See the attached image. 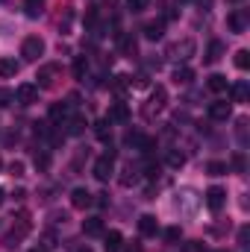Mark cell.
<instances>
[{
  "label": "cell",
  "instance_id": "1",
  "mask_svg": "<svg viewBox=\"0 0 250 252\" xmlns=\"http://www.w3.org/2000/svg\"><path fill=\"white\" fill-rule=\"evenodd\" d=\"M44 50H47V44H44L42 35H27L24 44H21V56H24V62H39V59L44 56Z\"/></svg>",
  "mask_w": 250,
  "mask_h": 252
},
{
  "label": "cell",
  "instance_id": "2",
  "mask_svg": "<svg viewBox=\"0 0 250 252\" xmlns=\"http://www.w3.org/2000/svg\"><path fill=\"white\" fill-rule=\"evenodd\" d=\"M91 173H94V179H97V182H109V179H112V173H115V153L100 156V158L94 161Z\"/></svg>",
  "mask_w": 250,
  "mask_h": 252
},
{
  "label": "cell",
  "instance_id": "3",
  "mask_svg": "<svg viewBox=\"0 0 250 252\" xmlns=\"http://www.w3.org/2000/svg\"><path fill=\"white\" fill-rule=\"evenodd\" d=\"M165 106H168V91H165L162 85H156V88L150 91V100H147V106H144V115L153 118V115H159Z\"/></svg>",
  "mask_w": 250,
  "mask_h": 252
},
{
  "label": "cell",
  "instance_id": "4",
  "mask_svg": "<svg viewBox=\"0 0 250 252\" xmlns=\"http://www.w3.org/2000/svg\"><path fill=\"white\" fill-rule=\"evenodd\" d=\"M15 103H21V106H33V103H39V85H33V82L18 85V91H15Z\"/></svg>",
  "mask_w": 250,
  "mask_h": 252
},
{
  "label": "cell",
  "instance_id": "5",
  "mask_svg": "<svg viewBox=\"0 0 250 252\" xmlns=\"http://www.w3.org/2000/svg\"><path fill=\"white\" fill-rule=\"evenodd\" d=\"M194 53H197V44H194V38H183V41H177V44L171 47V56H174L177 62H188Z\"/></svg>",
  "mask_w": 250,
  "mask_h": 252
},
{
  "label": "cell",
  "instance_id": "6",
  "mask_svg": "<svg viewBox=\"0 0 250 252\" xmlns=\"http://www.w3.org/2000/svg\"><path fill=\"white\" fill-rule=\"evenodd\" d=\"M227 27L233 30V32H245L250 27V15L248 9H233L230 15H227Z\"/></svg>",
  "mask_w": 250,
  "mask_h": 252
},
{
  "label": "cell",
  "instance_id": "7",
  "mask_svg": "<svg viewBox=\"0 0 250 252\" xmlns=\"http://www.w3.org/2000/svg\"><path fill=\"white\" fill-rule=\"evenodd\" d=\"M224 202H227V190H224V188H218V185H215V188L206 190V205H209V211H215V214H218V211L224 208Z\"/></svg>",
  "mask_w": 250,
  "mask_h": 252
},
{
  "label": "cell",
  "instance_id": "8",
  "mask_svg": "<svg viewBox=\"0 0 250 252\" xmlns=\"http://www.w3.org/2000/svg\"><path fill=\"white\" fill-rule=\"evenodd\" d=\"M230 115H233V106L227 100H212L209 103V118L212 121H230Z\"/></svg>",
  "mask_w": 250,
  "mask_h": 252
},
{
  "label": "cell",
  "instance_id": "9",
  "mask_svg": "<svg viewBox=\"0 0 250 252\" xmlns=\"http://www.w3.org/2000/svg\"><path fill=\"white\" fill-rule=\"evenodd\" d=\"M71 205L74 208H91L94 205V193L91 190H85V188H74V193H71Z\"/></svg>",
  "mask_w": 250,
  "mask_h": 252
},
{
  "label": "cell",
  "instance_id": "10",
  "mask_svg": "<svg viewBox=\"0 0 250 252\" xmlns=\"http://www.w3.org/2000/svg\"><path fill=\"white\" fill-rule=\"evenodd\" d=\"M56 76H59V64H44L39 70V88H53Z\"/></svg>",
  "mask_w": 250,
  "mask_h": 252
},
{
  "label": "cell",
  "instance_id": "11",
  "mask_svg": "<svg viewBox=\"0 0 250 252\" xmlns=\"http://www.w3.org/2000/svg\"><path fill=\"white\" fill-rule=\"evenodd\" d=\"M141 32H144V38H147V41H159V38L165 35V21H147Z\"/></svg>",
  "mask_w": 250,
  "mask_h": 252
},
{
  "label": "cell",
  "instance_id": "12",
  "mask_svg": "<svg viewBox=\"0 0 250 252\" xmlns=\"http://www.w3.org/2000/svg\"><path fill=\"white\" fill-rule=\"evenodd\" d=\"M138 232H141L144 238H153V235L159 232V223H156V217H153V214H141V217H138Z\"/></svg>",
  "mask_w": 250,
  "mask_h": 252
},
{
  "label": "cell",
  "instance_id": "13",
  "mask_svg": "<svg viewBox=\"0 0 250 252\" xmlns=\"http://www.w3.org/2000/svg\"><path fill=\"white\" fill-rule=\"evenodd\" d=\"M106 229H103V220L100 217H88V220H83V235H88V238H100Z\"/></svg>",
  "mask_w": 250,
  "mask_h": 252
},
{
  "label": "cell",
  "instance_id": "14",
  "mask_svg": "<svg viewBox=\"0 0 250 252\" xmlns=\"http://www.w3.org/2000/svg\"><path fill=\"white\" fill-rule=\"evenodd\" d=\"M103 247H106V252H121V247H124V238H121V232H103Z\"/></svg>",
  "mask_w": 250,
  "mask_h": 252
},
{
  "label": "cell",
  "instance_id": "15",
  "mask_svg": "<svg viewBox=\"0 0 250 252\" xmlns=\"http://www.w3.org/2000/svg\"><path fill=\"white\" fill-rule=\"evenodd\" d=\"M230 97H233V103H245L250 97V85H248V79H239L233 88H230Z\"/></svg>",
  "mask_w": 250,
  "mask_h": 252
},
{
  "label": "cell",
  "instance_id": "16",
  "mask_svg": "<svg viewBox=\"0 0 250 252\" xmlns=\"http://www.w3.org/2000/svg\"><path fill=\"white\" fill-rule=\"evenodd\" d=\"M126 118H129V106H126V103H115V106L109 109V118H106V121H109V124H124Z\"/></svg>",
  "mask_w": 250,
  "mask_h": 252
},
{
  "label": "cell",
  "instance_id": "17",
  "mask_svg": "<svg viewBox=\"0 0 250 252\" xmlns=\"http://www.w3.org/2000/svg\"><path fill=\"white\" fill-rule=\"evenodd\" d=\"M18 70H21V64L15 62L12 56H0V76H3V79H9V76H15Z\"/></svg>",
  "mask_w": 250,
  "mask_h": 252
},
{
  "label": "cell",
  "instance_id": "18",
  "mask_svg": "<svg viewBox=\"0 0 250 252\" xmlns=\"http://www.w3.org/2000/svg\"><path fill=\"white\" fill-rule=\"evenodd\" d=\"M118 47H121L124 56H135V50H138V44H135V38H132L129 32H121V35H118Z\"/></svg>",
  "mask_w": 250,
  "mask_h": 252
},
{
  "label": "cell",
  "instance_id": "19",
  "mask_svg": "<svg viewBox=\"0 0 250 252\" xmlns=\"http://www.w3.org/2000/svg\"><path fill=\"white\" fill-rule=\"evenodd\" d=\"M206 88H209L212 94H224V91H227V76H221V73H212V76L206 79Z\"/></svg>",
  "mask_w": 250,
  "mask_h": 252
},
{
  "label": "cell",
  "instance_id": "20",
  "mask_svg": "<svg viewBox=\"0 0 250 252\" xmlns=\"http://www.w3.org/2000/svg\"><path fill=\"white\" fill-rule=\"evenodd\" d=\"M44 6H47V0H24V12H27V18H39V15H44Z\"/></svg>",
  "mask_w": 250,
  "mask_h": 252
},
{
  "label": "cell",
  "instance_id": "21",
  "mask_svg": "<svg viewBox=\"0 0 250 252\" xmlns=\"http://www.w3.org/2000/svg\"><path fill=\"white\" fill-rule=\"evenodd\" d=\"M191 79H194V70H191L188 64H177V67H174V82H177V85H188Z\"/></svg>",
  "mask_w": 250,
  "mask_h": 252
},
{
  "label": "cell",
  "instance_id": "22",
  "mask_svg": "<svg viewBox=\"0 0 250 252\" xmlns=\"http://www.w3.org/2000/svg\"><path fill=\"white\" fill-rule=\"evenodd\" d=\"M62 124L68 126V135H83V132H85V121H83L80 115H74V118H65Z\"/></svg>",
  "mask_w": 250,
  "mask_h": 252
},
{
  "label": "cell",
  "instance_id": "23",
  "mask_svg": "<svg viewBox=\"0 0 250 252\" xmlns=\"http://www.w3.org/2000/svg\"><path fill=\"white\" fill-rule=\"evenodd\" d=\"M221 56H224V44L221 41H209V47H206V64H215Z\"/></svg>",
  "mask_w": 250,
  "mask_h": 252
},
{
  "label": "cell",
  "instance_id": "24",
  "mask_svg": "<svg viewBox=\"0 0 250 252\" xmlns=\"http://www.w3.org/2000/svg\"><path fill=\"white\" fill-rule=\"evenodd\" d=\"M165 161H168V167H174V170H180V167L186 164V156H183L180 150H168V156H165Z\"/></svg>",
  "mask_w": 250,
  "mask_h": 252
},
{
  "label": "cell",
  "instance_id": "25",
  "mask_svg": "<svg viewBox=\"0 0 250 252\" xmlns=\"http://www.w3.org/2000/svg\"><path fill=\"white\" fill-rule=\"evenodd\" d=\"M68 112H71V106H68V103H56V106H50V121H56V124H59V121L68 118Z\"/></svg>",
  "mask_w": 250,
  "mask_h": 252
},
{
  "label": "cell",
  "instance_id": "26",
  "mask_svg": "<svg viewBox=\"0 0 250 252\" xmlns=\"http://www.w3.org/2000/svg\"><path fill=\"white\" fill-rule=\"evenodd\" d=\"M85 73H88V59L85 56H77L74 59V76L77 79H85Z\"/></svg>",
  "mask_w": 250,
  "mask_h": 252
},
{
  "label": "cell",
  "instance_id": "27",
  "mask_svg": "<svg viewBox=\"0 0 250 252\" xmlns=\"http://www.w3.org/2000/svg\"><path fill=\"white\" fill-rule=\"evenodd\" d=\"M135 182H138V170H135V167L129 164V167L124 170V176H121V185H124V188H132Z\"/></svg>",
  "mask_w": 250,
  "mask_h": 252
},
{
  "label": "cell",
  "instance_id": "28",
  "mask_svg": "<svg viewBox=\"0 0 250 252\" xmlns=\"http://www.w3.org/2000/svg\"><path fill=\"white\" fill-rule=\"evenodd\" d=\"M109 129H112V124L103 118V121H97V124H94V135H97L100 141H106V138H109Z\"/></svg>",
  "mask_w": 250,
  "mask_h": 252
},
{
  "label": "cell",
  "instance_id": "29",
  "mask_svg": "<svg viewBox=\"0 0 250 252\" xmlns=\"http://www.w3.org/2000/svg\"><path fill=\"white\" fill-rule=\"evenodd\" d=\"M33 164H36V170H47V167H50V156H47V153L42 150V153H36Z\"/></svg>",
  "mask_w": 250,
  "mask_h": 252
},
{
  "label": "cell",
  "instance_id": "30",
  "mask_svg": "<svg viewBox=\"0 0 250 252\" xmlns=\"http://www.w3.org/2000/svg\"><path fill=\"white\" fill-rule=\"evenodd\" d=\"M206 170H209V176H224V173H227V164H224V161H209Z\"/></svg>",
  "mask_w": 250,
  "mask_h": 252
},
{
  "label": "cell",
  "instance_id": "31",
  "mask_svg": "<svg viewBox=\"0 0 250 252\" xmlns=\"http://www.w3.org/2000/svg\"><path fill=\"white\" fill-rule=\"evenodd\" d=\"M236 67H239V70H248L250 67V53L248 50H239V53H236Z\"/></svg>",
  "mask_w": 250,
  "mask_h": 252
},
{
  "label": "cell",
  "instance_id": "32",
  "mask_svg": "<svg viewBox=\"0 0 250 252\" xmlns=\"http://www.w3.org/2000/svg\"><path fill=\"white\" fill-rule=\"evenodd\" d=\"M183 238V232H180V226H171V229H165V241L168 244H177Z\"/></svg>",
  "mask_w": 250,
  "mask_h": 252
},
{
  "label": "cell",
  "instance_id": "33",
  "mask_svg": "<svg viewBox=\"0 0 250 252\" xmlns=\"http://www.w3.org/2000/svg\"><path fill=\"white\" fill-rule=\"evenodd\" d=\"M129 85H132V82H129V76H124V73H121V76H115V82H112V88H115V91H126Z\"/></svg>",
  "mask_w": 250,
  "mask_h": 252
},
{
  "label": "cell",
  "instance_id": "34",
  "mask_svg": "<svg viewBox=\"0 0 250 252\" xmlns=\"http://www.w3.org/2000/svg\"><path fill=\"white\" fill-rule=\"evenodd\" d=\"M147 3H150V0H126V6H129L132 12H144V9H147Z\"/></svg>",
  "mask_w": 250,
  "mask_h": 252
},
{
  "label": "cell",
  "instance_id": "35",
  "mask_svg": "<svg viewBox=\"0 0 250 252\" xmlns=\"http://www.w3.org/2000/svg\"><path fill=\"white\" fill-rule=\"evenodd\" d=\"M183 252H206V250H203L200 241H188V244H183Z\"/></svg>",
  "mask_w": 250,
  "mask_h": 252
},
{
  "label": "cell",
  "instance_id": "36",
  "mask_svg": "<svg viewBox=\"0 0 250 252\" xmlns=\"http://www.w3.org/2000/svg\"><path fill=\"white\" fill-rule=\"evenodd\" d=\"M12 100H15V94H12L9 88H0V106H9Z\"/></svg>",
  "mask_w": 250,
  "mask_h": 252
},
{
  "label": "cell",
  "instance_id": "37",
  "mask_svg": "<svg viewBox=\"0 0 250 252\" xmlns=\"http://www.w3.org/2000/svg\"><path fill=\"white\" fill-rule=\"evenodd\" d=\"M233 167H236L239 173H245V167H248V164H245V156H242V153H239V156L233 158Z\"/></svg>",
  "mask_w": 250,
  "mask_h": 252
},
{
  "label": "cell",
  "instance_id": "38",
  "mask_svg": "<svg viewBox=\"0 0 250 252\" xmlns=\"http://www.w3.org/2000/svg\"><path fill=\"white\" fill-rule=\"evenodd\" d=\"M9 173H12V176H24V164H21V161H12V164H9Z\"/></svg>",
  "mask_w": 250,
  "mask_h": 252
},
{
  "label": "cell",
  "instance_id": "39",
  "mask_svg": "<svg viewBox=\"0 0 250 252\" xmlns=\"http://www.w3.org/2000/svg\"><path fill=\"white\" fill-rule=\"evenodd\" d=\"M42 247H44V250H53V247H56V244H53V235H44V238H42Z\"/></svg>",
  "mask_w": 250,
  "mask_h": 252
},
{
  "label": "cell",
  "instance_id": "40",
  "mask_svg": "<svg viewBox=\"0 0 250 252\" xmlns=\"http://www.w3.org/2000/svg\"><path fill=\"white\" fill-rule=\"evenodd\" d=\"M239 244H248V226H245V229H239Z\"/></svg>",
  "mask_w": 250,
  "mask_h": 252
},
{
  "label": "cell",
  "instance_id": "41",
  "mask_svg": "<svg viewBox=\"0 0 250 252\" xmlns=\"http://www.w3.org/2000/svg\"><path fill=\"white\" fill-rule=\"evenodd\" d=\"M74 252H91V250L88 247H80V250H74Z\"/></svg>",
  "mask_w": 250,
  "mask_h": 252
},
{
  "label": "cell",
  "instance_id": "42",
  "mask_svg": "<svg viewBox=\"0 0 250 252\" xmlns=\"http://www.w3.org/2000/svg\"><path fill=\"white\" fill-rule=\"evenodd\" d=\"M126 252H141V250H138V247H129V250H126Z\"/></svg>",
  "mask_w": 250,
  "mask_h": 252
},
{
  "label": "cell",
  "instance_id": "43",
  "mask_svg": "<svg viewBox=\"0 0 250 252\" xmlns=\"http://www.w3.org/2000/svg\"><path fill=\"white\" fill-rule=\"evenodd\" d=\"M227 3H245V0H227Z\"/></svg>",
  "mask_w": 250,
  "mask_h": 252
},
{
  "label": "cell",
  "instance_id": "44",
  "mask_svg": "<svg viewBox=\"0 0 250 252\" xmlns=\"http://www.w3.org/2000/svg\"><path fill=\"white\" fill-rule=\"evenodd\" d=\"M0 205H3V190H0Z\"/></svg>",
  "mask_w": 250,
  "mask_h": 252
},
{
  "label": "cell",
  "instance_id": "45",
  "mask_svg": "<svg viewBox=\"0 0 250 252\" xmlns=\"http://www.w3.org/2000/svg\"><path fill=\"white\" fill-rule=\"evenodd\" d=\"M218 252H230V250H218Z\"/></svg>",
  "mask_w": 250,
  "mask_h": 252
},
{
  "label": "cell",
  "instance_id": "46",
  "mask_svg": "<svg viewBox=\"0 0 250 252\" xmlns=\"http://www.w3.org/2000/svg\"><path fill=\"white\" fill-rule=\"evenodd\" d=\"M180 3H186V0H180Z\"/></svg>",
  "mask_w": 250,
  "mask_h": 252
}]
</instances>
